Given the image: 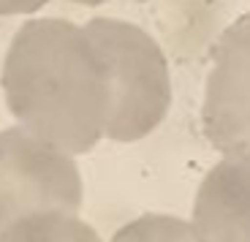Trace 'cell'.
<instances>
[{
    "instance_id": "obj_3",
    "label": "cell",
    "mask_w": 250,
    "mask_h": 242,
    "mask_svg": "<svg viewBox=\"0 0 250 242\" xmlns=\"http://www.w3.org/2000/svg\"><path fill=\"white\" fill-rule=\"evenodd\" d=\"M84 180L74 155L11 125L0 128V229L44 212L79 215Z\"/></svg>"
},
{
    "instance_id": "obj_1",
    "label": "cell",
    "mask_w": 250,
    "mask_h": 242,
    "mask_svg": "<svg viewBox=\"0 0 250 242\" xmlns=\"http://www.w3.org/2000/svg\"><path fill=\"white\" fill-rule=\"evenodd\" d=\"M0 87L14 123L68 155L104 139L109 87L84 25L60 17L25 22L6 49Z\"/></svg>"
},
{
    "instance_id": "obj_6",
    "label": "cell",
    "mask_w": 250,
    "mask_h": 242,
    "mask_svg": "<svg viewBox=\"0 0 250 242\" xmlns=\"http://www.w3.org/2000/svg\"><path fill=\"white\" fill-rule=\"evenodd\" d=\"M0 242H104L101 234L79 215L44 212L22 218L0 229Z\"/></svg>"
},
{
    "instance_id": "obj_5",
    "label": "cell",
    "mask_w": 250,
    "mask_h": 242,
    "mask_svg": "<svg viewBox=\"0 0 250 242\" xmlns=\"http://www.w3.org/2000/svg\"><path fill=\"white\" fill-rule=\"evenodd\" d=\"M190 223L201 242H250V147L223 153L204 174Z\"/></svg>"
},
{
    "instance_id": "obj_2",
    "label": "cell",
    "mask_w": 250,
    "mask_h": 242,
    "mask_svg": "<svg viewBox=\"0 0 250 242\" xmlns=\"http://www.w3.org/2000/svg\"><path fill=\"white\" fill-rule=\"evenodd\" d=\"M109 87L104 139L139 142L166 120L171 106V74L166 55L147 30L114 17H95L87 25Z\"/></svg>"
},
{
    "instance_id": "obj_4",
    "label": "cell",
    "mask_w": 250,
    "mask_h": 242,
    "mask_svg": "<svg viewBox=\"0 0 250 242\" xmlns=\"http://www.w3.org/2000/svg\"><path fill=\"white\" fill-rule=\"evenodd\" d=\"M201 128L220 153L250 147V11L234 19L215 44Z\"/></svg>"
},
{
    "instance_id": "obj_7",
    "label": "cell",
    "mask_w": 250,
    "mask_h": 242,
    "mask_svg": "<svg viewBox=\"0 0 250 242\" xmlns=\"http://www.w3.org/2000/svg\"><path fill=\"white\" fill-rule=\"evenodd\" d=\"M109 242H201L190 220L169 212H144L123 223Z\"/></svg>"
},
{
    "instance_id": "obj_8",
    "label": "cell",
    "mask_w": 250,
    "mask_h": 242,
    "mask_svg": "<svg viewBox=\"0 0 250 242\" xmlns=\"http://www.w3.org/2000/svg\"><path fill=\"white\" fill-rule=\"evenodd\" d=\"M49 0H0V17H22V14H36L46 6Z\"/></svg>"
},
{
    "instance_id": "obj_9",
    "label": "cell",
    "mask_w": 250,
    "mask_h": 242,
    "mask_svg": "<svg viewBox=\"0 0 250 242\" xmlns=\"http://www.w3.org/2000/svg\"><path fill=\"white\" fill-rule=\"evenodd\" d=\"M71 3H82V6H101V3H106V0H71Z\"/></svg>"
}]
</instances>
